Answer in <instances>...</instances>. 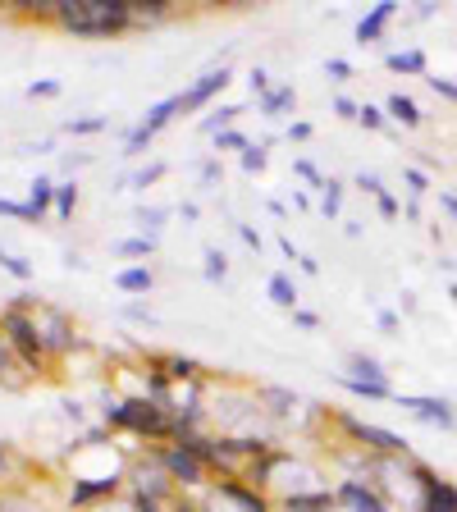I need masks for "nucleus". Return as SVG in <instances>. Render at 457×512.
I'll return each mask as SVG.
<instances>
[{
    "mask_svg": "<svg viewBox=\"0 0 457 512\" xmlns=\"http://www.w3.org/2000/svg\"><path fill=\"white\" fill-rule=\"evenodd\" d=\"M60 23L74 37H119L133 28L128 0H60Z\"/></svg>",
    "mask_w": 457,
    "mask_h": 512,
    "instance_id": "obj_1",
    "label": "nucleus"
},
{
    "mask_svg": "<svg viewBox=\"0 0 457 512\" xmlns=\"http://www.w3.org/2000/svg\"><path fill=\"white\" fill-rule=\"evenodd\" d=\"M366 480H371L380 499L394 512H421V471H416V458H371L366 467Z\"/></svg>",
    "mask_w": 457,
    "mask_h": 512,
    "instance_id": "obj_2",
    "label": "nucleus"
},
{
    "mask_svg": "<svg viewBox=\"0 0 457 512\" xmlns=\"http://www.w3.org/2000/svg\"><path fill=\"white\" fill-rule=\"evenodd\" d=\"M0 334H5V343L14 348V357L23 362V371L28 375H42L46 371V348H42V334H37V320H32V298L14 302V307L0 311Z\"/></svg>",
    "mask_w": 457,
    "mask_h": 512,
    "instance_id": "obj_3",
    "label": "nucleus"
},
{
    "mask_svg": "<svg viewBox=\"0 0 457 512\" xmlns=\"http://www.w3.org/2000/svg\"><path fill=\"white\" fill-rule=\"evenodd\" d=\"M106 426L128 430L142 439H174L170 435V412L156 407L151 398H110L106 403Z\"/></svg>",
    "mask_w": 457,
    "mask_h": 512,
    "instance_id": "obj_4",
    "label": "nucleus"
},
{
    "mask_svg": "<svg viewBox=\"0 0 457 512\" xmlns=\"http://www.w3.org/2000/svg\"><path fill=\"white\" fill-rule=\"evenodd\" d=\"M202 512H275V499L243 480H220V485H206Z\"/></svg>",
    "mask_w": 457,
    "mask_h": 512,
    "instance_id": "obj_5",
    "label": "nucleus"
},
{
    "mask_svg": "<svg viewBox=\"0 0 457 512\" xmlns=\"http://www.w3.org/2000/svg\"><path fill=\"white\" fill-rule=\"evenodd\" d=\"M334 421L343 426V435H348L352 444L366 448V453H375V458H407V439L394 435V430L371 426V421H357L352 412H339Z\"/></svg>",
    "mask_w": 457,
    "mask_h": 512,
    "instance_id": "obj_6",
    "label": "nucleus"
},
{
    "mask_svg": "<svg viewBox=\"0 0 457 512\" xmlns=\"http://www.w3.org/2000/svg\"><path fill=\"white\" fill-rule=\"evenodd\" d=\"M32 320H37V334H42V348L46 357H64V352H74L78 343V325L64 316L60 307H46V302H32Z\"/></svg>",
    "mask_w": 457,
    "mask_h": 512,
    "instance_id": "obj_7",
    "label": "nucleus"
},
{
    "mask_svg": "<svg viewBox=\"0 0 457 512\" xmlns=\"http://www.w3.org/2000/svg\"><path fill=\"white\" fill-rule=\"evenodd\" d=\"M156 458H160V467L170 471V480L179 485V490H202L206 476H211V467H206V462L197 458L188 444H174V439L156 448Z\"/></svg>",
    "mask_w": 457,
    "mask_h": 512,
    "instance_id": "obj_8",
    "label": "nucleus"
},
{
    "mask_svg": "<svg viewBox=\"0 0 457 512\" xmlns=\"http://www.w3.org/2000/svg\"><path fill=\"white\" fill-rule=\"evenodd\" d=\"M179 110H183V92H174V96H165V101H156V106H151L147 115L138 119V128H133V133L124 138V156H142V151L151 147V138H156L160 128L170 124Z\"/></svg>",
    "mask_w": 457,
    "mask_h": 512,
    "instance_id": "obj_9",
    "label": "nucleus"
},
{
    "mask_svg": "<svg viewBox=\"0 0 457 512\" xmlns=\"http://www.w3.org/2000/svg\"><path fill=\"white\" fill-rule=\"evenodd\" d=\"M334 499H339L343 512H394L389 503L380 499V490H375L371 480H362V476H343L339 485H334Z\"/></svg>",
    "mask_w": 457,
    "mask_h": 512,
    "instance_id": "obj_10",
    "label": "nucleus"
},
{
    "mask_svg": "<svg viewBox=\"0 0 457 512\" xmlns=\"http://www.w3.org/2000/svg\"><path fill=\"white\" fill-rule=\"evenodd\" d=\"M398 407L416 416V421H426V426H439V430H453L457 426V412L448 398H430V394H394Z\"/></svg>",
    "mask_w": 457,
    "mask_h": 512,
    "instance_id": "obj_11",
    "label": "nucleus"
},
{
    "mask_svg": "<svg viewBox=\"0 0 457 512\" xmlns=\"http://www.w3.org/2000/svg\"><path fill=\"white\" fill-rule=\"evenodd\" d=\"M416 471H421V485H426V494H421V512H457V485L453 480H444L435 467H426V462H416Z\"/></svg>",
    "mask_w": 457,
    "mask_h": 512,
    "instance_id": "obj_12",
    "label": "nucleus"
},
{
    "mask_svg": "<svg viewBox=\"0 0 457 512\" xmlns=\"http://www.w3.org/2000/svg\"><path fill=\"white\" fill-rule=\"evenodd\" d=\"M124 480H128L124 471H115V476H74V485H69V508H87V503H96V499H115Z\"/></svg>",
    "mask_w": 457,
    "mask_h": 512,
    "instance_id": "obj_13",
    "label": "nucleus"
},
{
    "mask_svg": "<svg viewBox=\"0 0 457 512\" xmlns=\"http://www.w3.org/2000/svg\"><path fill=\"white\" fill-rule=\"evenodd\" d=\"M229 83H234V78H229V69H224V64H220V69H206L202 78H192V87L183 92V115L202 110L206 101H211V96H220Z\"/></svg>",
    "mask_w": 457,
    "mask_h": 512,
    "instance_id": "obj_14",
    "label": "nucleus"
},
{
    "mask_svg": "<svg viewBox=\"0 0 457 512\" xmlns=\"http://www.w3.org/2000/svg\"><path fill=\"white\" fill-rule=\"evenodd\" d=\"M394 14H398V0H380V5H375L371 14H366L362 23H357V42H380L384 37V28H389V23H394Z\"/></svg>",
    "mask_w": 457,
    "mask_h": 512,
    "instance_id": "obj_15",
    "label": "nucleus"
},
{
    "mask_svg": "<svg viewBox=\"0 0 457 512\" xmlns=\"http://www.w3.org/2000/svg\"><path fill=\"white\" fill-rule=\"evenodd\" d=\"M151 366L165 371L174 384H202V366L192 362V357H179V352H170V357H151Z\"/></svg>",
    "mask_w": 457,
    "mask_h": 512,
    "instance_id": "obj_16",
    "label": "nucleus"
},
{
    "mask_svg": "<svg viewBox=\"0 0 457 512\" xmlns=\"http://www.w3.org/2000/svg\"><path fill=\"white\" fill-rule=\"evenodd\" d=\"M174 5L170 0H128V19H133V28H151V23L170 19Z\"/></svg>",
    "mask_w": 457,
    "mask_h": 512,
    "instance_id": "obj_17",
    "label": "nucleus"
},
{
    "mask_svg": "<svg viewBox=\"0 0 457 512\" xmlns=\"http://www.w3.org/2000/svg\"><path fill=\"white\" fill-rule=\"evenodd\" d=\"M279 512H339V499L334 490H316V494H298V499H284L275 503Z\"/></svg>",
    "mask_w": 457,
    "mask_h": 512,
    "instance_id": "obj_18",
    "label": "nucleus"
},
{
    "mask_svg": "<svg viewBox=\"0 0 457 512\" xmlns=\"http://www.w3.org/2000/svg\"><path fill=\"white\" fill-rule=\"evenodd\" d=\"M151 284H156V270L151 266H128V270H115V288L119 293H151Z\"/></svg>",
    "mask_w": 457,
    "mask_h": 512,
    "instance_id": "obj_19",
    "label": "nucleus"
},
{
    "mask_svg": "<svg viewBox=\"0 0 457 512\" xmlns=\"http://www.w3.org/2000/svg\"><path fill=\"white\" fill-rule=\"evenodd\" d=\"M348 371L357 375V380L389 384V371H384V362H380V357H371V352H352V357H348Z\"/></svg>",
    "mask_w": 457,
    "mask_h": 512,
    "instance_id": "obj_20",
    "label": "nucleus"
},
{
    "mask_svg": "<svg viewBox=\"0 0 457 512\" xmlns=\"http://www.w3.org/2000/svg\"><path fill=\"white\" fill-rule=\"evenodd\" d=\"M266 293H270V302H275V307H284V311H298V284H293V279H288L284 270H275V275H270Z\"/></svg>",
    "mask_w": 457,
    "mask_h": 512,
    "instance_id": "obj_21",
    "label": "nucleus"
},
{
    "mask_svg": "<svg viewBox=\"0 0 457 512\" xmlns=\"http://www.w3.org/2000/svg\"><path fill=\"white\" fill-rule=\"evenodd\" d=\"M293 101H298V87H293V83H279V87H270V96H261V115L279 119L284 110H293Z\"/></svg>",
    "mask_w": 457,
    "mask_h": 512,
    "instance_id": "obj_22",
    "label": "nucleus"
},
{
    "mask_svg": "<svg viewBox=\"0 0 457 512\" xmlns=\"http://www.w3.org/2000/svg\"><path fill=\"white\" fill-rule=\"evenodd\" d=\"M384 115L398 119L403 128H416V124H421V110H416V101H412V96H403V92H394L389 101H384Z\"/></svg>",
    "mask_w": 457,
    "mask_h": 512,
    "instance_id": "obj_23",
    "label": "nucleus"
},
{
    "mask_svg": "<svg viewBox=\"0 0 457 512\" xmlns=\"http://www.w3.org/2000/svg\"><path fill=\"white\" fill-rule=\"evenodd\" d=\"M28 206L37 211V220H42L46 211H55V183L46 179V174H37V179H32V188H28Z\"/></svg>",
    "mask_w": 457,
    "mask_h": 512,
    "instance_id": "obj_24",
    "label": "nucleus"
},
{
    "mask_svg": "<svg viewBox=\"0 0 457 512\" xmlns=\"http://www.w3.org/2000/svg\"><path fill=\"white\" fill-rule=\"evenodd\" d=\"M339 384L348 389V394H357V398H375V403L394 398V384H371V380H357V375H339Z\"/></svg>",
    "mask_w": 457,
    "mask_h": 512,
    "instance_id": "obj_25",
    "label": "nucleus"
},
{
    "mask_svg": "<svg viewBox=\"0 0 457 512\" xmlns=\"http://www.w3.org/2000/svg\"><path fill=\"white\" fill-rule=\"evenodd\" d=\"M384 64L394 69V74H426V51H389L384 55Z\"/></svg>",
    "mask_w": 457,
    "mask_h": 512,
    "instance_id": "obj_26",
    "label": "nucleus"
},
{
    "mask_svg": "<svg viewBox=\"0 0 457 512\" xmlns=\"http://www.w3.org/2000/svg\"><path fill=\"white\" fill-rule=\"evenodd\" d=\"M133 220H138V229L147 238H160L165 220H170V206H138V211H133Z\"/></svg>",
    "mask_w": 457,
    "mask_h": 512,
    "instance_id": "obj_27",
    "label": "nucleus"
},
{
    "mask_svg": "<svg viewBox=\"0 0 457 512\" xmlns=\"http://www.w3.org/2000/svg\"><path fill=\"white\" fill-rule=\"evenodd\" d=\"M14 371H23V362L14 357V348L5 343V334H0V384H10V389H23L28 380H19Z\"/></svg>",
    "mask_w": 457,
    "mask_h": 512,
    "instance_id": "obj_28",
    "label": "nucleus"
},
{
    "mask_svg": "<svg viewBox=\"0 0 457 512\" xmlns=\"http://www.w3.org/2000/svg\"><path fill=\"white\" fill-rule=\"evenodd\" d=\"M78 211V183H55V220H74Z\"/></svg>",
    "mask_w": 457,
    "mask_h": 512,
    "instance_id": "obj_29",
    "label": "nucleus"
},
{
    "mask_svg": "<svg viewBox=\"0 0 457 512\" xmlns=\"http://www.w3.org/2000/svg\"><path fill=\"white\" fill-rule=\"evenodd\" d=\"M243 115V106H220V110H211V115L202 119V133H211V138H220L224 128H234V119Z\"/></svg>",
    "mask_w": 457,
    "mask_h": 512,
    "instance_id": "obj_30",
    "label": "nucleus"
},
{
    "mask_svg": "<svg viewBox=\"0 0 457 512\" xmlns=\"http://www.w3.org/2000/svg\"><path fill=\"white\" fill-rule=\"evenodd\" d=\"M339 206H343V183L339 179H325V183H320V215H325V220H334V215H339Z\"/></svg>",
    "mask_w": 457,
    "mask_h": 512,
    "instance_id": "obj_31",
    "label": "nucleus"
},
{
    "mask_svg": "<svg viewBox=\"0 0 457 512\" xmlns=\"http://www.w3.org/2000/svg\"><path fill=\"white\" fill-rule=\"evenodd\" d=\"M110 128V115H87V119H69L64 133H74V138H92V133H106Z\"/></svg>",
    "mask_w": 457,
    "mask_h": 512,
    "instance_id": "obj_32",
    "label": "nucleus"
},
{
    "mask_svg": "<svg viewBox=\"0 0 457 512\" xmlns=\"http://www.w3.org/2000/svg\"><path fill=\"white\" fill-rule=\"evenodd\" d=\"M206 266H202V275L211 279V284H224V275H229V256L220 252V247H206V256H202Z\"/></svg>",
    "mask_w": 457,
    "mask_h": 512,
    "instance_id": "obj_33",
    "label": "nucleus"
},
{
    "mask_svg": "<svg viewBox=\"0 0 457 512\" xmlns=\"http://www.w3.org/2000/svg\"><path fill=\"white\" fill-rule=\"evenodd\" d=\"M156 243H160V238H147V234L124 238V243H115V256H151V252H156Z\"/></svg>",
    "mask_w": 457,
    "mask_h": 512,
    "instance_id": "obj_34",
    "label": "nucleus"
},
{
    "mask_svg": "<svg viewBox=\"0 0 457 512\" xmlns=\"http://www.w3.org/2000/svg\"><path fill=\"white\" fill-rule=\"evenodd\" d=\"M357 124H362V128H371V133H380V128L389 124V115H384L380 106H371V101H362V115H357Z\"/></svg>",
    "mask_w": 457,
    "mask_h": 512,
    "instance_id": "obj_35",
    "label": "nucleus"
},
{
    "mask_svg": "<svg viewBox=\"0 0 457 512\" xmlns=\"http://www.w3.org/2000/svg\"><path fill=\"white\" fill-rule=\"evenodd\" d=\"M238 160H243V170H247V174H256V170H266V160H270V156H266V147H261V142H252V147H247Z\"/></svg>",
    "mask_w": 457,
    "mask_h": 512,
    "instance_id": "obj_36",
    "label": "nucleus"
},
{
    "mask_svg": "<svg viewBox=\"0 0 457 512\" xmlns=\"http://www.w3.org/2000/svg\"><path fill=\"white\" fill-rule=\"evenodd\" d=\"M247 147H252V142H247L238 128H224L220 138H215V151H247Z\"/></svg>",
    "mask_w": 457,
    "mask_h": 512,
    "instance_id": "obj_37",
    "label": "nucleus"
},
{
    "mask_svg": "<svg viewBox=\"0 0 457 512\" xmlns=\"http://www.w3.org/2000/svg\"><path fill=\"white\" fill-rule=\"evenodd\" d=\"M160 179H165V165L151 160V165H142V170L133 174V188H151V183H160Z\"/></svg>",
    "mask_w": 457,
    "mask_h": 512,
    "instance_id": "obj_38",
    "label": "nucleus"
},
{
    "mask_svg": "<svg viewBox=\"0 0 457 512\" xmlns=\"http://www.w3.org/2000/svg\"><path fill=\"white\" fill-rule=\"evenodd\" d=\"M0 215H14V220L37 224V211H32L28 202H10V197H0Z\"/></svg>",
    "mask_w": 457,
    "mask_h": 512,
    "instance_id": "obj_39",
    "label": "nucleus"
},
{
    "mask_svg": "<svg viewBox=\"0 0 457 512\" xmlns=\"http://www.w3.org/2000/svg\"><path fill=\"white\" fill-rule=\"evenodd\" d=\"M28 96L32 101H51V96H60V83L55 78H37V83H28Z\"/></svg>",
    "mask_w": 457,
    "mask_h": 512,
    "instance_id": "obj_40",
    "label": "nucleus"
},
{
    "mask_svg": "<svg viewBox=\"0 0 457 512\" xmlns=\"http://www.w3.org/2000/svg\"><path fill=\"white\" fill-rule=\"evenodd\" d=\"M0 512H42L32 499H23V494H0Z\"/></svg>",
    "mask_w": 457,
    "mask_h": 512,
    "instance_id": "obj_41",
    "label": "nucleus"
},
{
    "mask_svg": "<svg viewBox=\"0 0 457 512\" xmlns=\"http://www.w3.org/2000/svg\"><path fill=\"white\" fill-rule=\"evenodd\" d=\"M5 275H14V279H32V261H23V256H5Z\"/></svg>",
    "mask_w": 457,
    "mask_h": 512,
    "instance_id": "obj_42",
    "label": "nucleus"
},
{
    "mask_svg": "<svg viewBox=\"0 0 457 512\" xmlns=\"http://www.w3.org/2000/svg\"><path fill=\"white\" fill-rule=\"evenodd\" d=\"M325 74H330L334 83H348V78H352V64H348V60H339V55H334V60H325Z\"/></svg>",
    "mask_w": 457,
    "mask_h": 512,
    "instance_id": "obj_43",
    "label": "nucleus"
},
{
    "mask_svg": "<svg viewBox=\"0 0 457 512\" xmlns=\"http://www.w3.org/2000/svg\"><path fill=\"white\" fill-rule=\"evenodd\" d=\"M334 115H339V119H357V115H362V106H357L352 96H334Z\"/></svg>",
    "mask_w": 457,
    "mask_h": 512,
    "instance_id": "obj_44",
    "label": "nucleus"
},
{
    "mask_svg": "<svg viewBox=\"0 0 457 512\" xmlns=\"http://www.w3.org/2000/svg\"><path fill=\"white\" fill-rule=\"evenodd\" d=\"M357 188H362V192H371V197H380V192H384V183H380V174H375V170H362V174H357Z\"/></svg>",
    "mask_w": 457,
    "mask_h": 512,
    "instance_id": "obj_45",
    "label": "nucleus"
},
{
    "mask_svg": "<svg viewBox=\"0 0 457 512\" xmlns=\"http://www.w3.org/2000/svg\"><path fill=\"white\" fill-rule=\"evenodd\" d=\"M247 83H252V96H270V74H266V69H252V74H247Z\"/></svg>",
    "mask_w": 457,
    "mask_h": 512,
    "instance_id": "obj_46",
    "label": "nucleus"
},
{
    "mask_svg": "<svg viewBox=\"0 0 457 512\" xmlns=\"http://www.w3.org/2000/svg\"><path fill=\"white\" fill-rule=\"evenodd\" d=\"M426 83L435 87V92L444 96V101H453V106H457V83H453V78H426Z\"/></svg>",
    "mask_w": 457,
    "mask_h": 512,
    "instance_id": "obj_47",
    "label": "nucleus"
},
{
    "mask_svg": "<svg viewBox=\"0 0 457 512\" xmlns=\"http://www.w3.org/2000/svg\"><path fill=\"white\" fill-rule=\"evenodd\" d=\"M375 206H380L384 220H398V215H403V206H398L394 197H389V192H380V197H375Z\"/></svg>",
    "mask_w": 457,
    "mask_h": 512,
    "instance_id": "obj_48",
    "label": "nucleus"
},
{
    "mask_svg": "<svg viewBox=\"0 0 457 512\" xmlns=\"http://www.w3.org/2000/svg\"><path fill=\"white\" fill-rule=\"evenodd\" d=\"M293 325H298V330H320V316H316V311H293Z\"/></svg>",
    "mask_w": 457,
    "mask_h": 512,
    "instance_id": "obj_49",
    "label": "nucleus"
},
{
    "mask_svg": "<svg viewBox=\"0 0 457 512\" xmlns=\"http://www.w3.org/2000/svg\"><path fill=\"white\" fill-rule=\"evenodd\" d=\"M407 183H412V202L421 197V192L430 188V179H426V170H407Z\"/></svg>",
    "mask_w": 457,
    "mask_h": 512,
    "instance_id": "obj_50",
    "label": "nucleus"
},
{
    "mask_svg": "<svg viewBox=\"0 0 457 512\" xmlns=\"http://www.w3.org/2000/svg\"><path fill=\"white\" fill-rule=\"evenodd\" d=\"M293 170H298L302 179H311V183H316V188H320V183H325V179H320V170H316V165H311V160H298Z\"/></svg>",
    "mask_w": 457,
    "mask_h": 512,
    "instance_id": "obj_51",
    "label": "nucleus"
},
{
    "mask_svg": "<svg viewBox=\"0 0 457 512\" xmlns=\"http://www.w3.org/2000/svg\"><path fill=\"white\" fill-rule=\"evenodd\" d=\"M288 138H293V142H307V138H311V124H307V119H298V124H288Z\"/></svg>",
    "mask_w": 457,
    "mask_h": 512,
    "instance_id": "obj_52",
    "label": "nucleus"
},
{
    "mask_svg": "<svg viewBox=\"0 0 457 512\" xmlns=\"http://www.w3.org/2000/svg\"><path fill=\"white\" fill-rule=\"evenodd\" d=\"M124 316H128V320H147V325H151V320H156L147 307H138V302H128V307H124Z\"/></svg>",
    "mask_w": 457,
    "mask_h": 512,
    "instance_id": "obj_53",
    "label": "nucleus"
},
{
    "mask_svg": "<svg viewBox=\"0 0 457 512\" xmlns=\"http://www.w3.org/2000/svg\"><path fill=\"white\" fill-rule=\"evenodd\" d=\"M238 238H243L247 247H261V234H256L252 224H238Z\"/></svg>",
    "mask_w": 457,
    "mask_h": 512,
    "instance_id": "obj_54",
    "label": "nucleus"
},
{
    "mask_svg": "<svg viewBox=\"0 0 457 512\" xmlns=\"http://www.w3.org/2000/svg\"><path fill=\"white\" fill-rule=\"evenodd\" d=\"M215 179H220V160H206V165H202V183H215Z\"/></svg>",
    "mask_w": 457,
    "mask_h": 512,
    "instance_id": "obj_55",
    "label": "nucleus"
},
{
    "mask_svg": "<svg viewBox=\"0 0 457 512\" xmlns=\"http://www.w3.org/2000/svg\"><path fill=\"white\" fill-rule=\"evenodd\" d=\"M375 320H380V330H389V334L398 330V316H394V311H380V316H375Z\"/></svg>",
    "mask_w": 457,
    "mask_h": 512,
    "instance_id": "obj_56",
    "label": "nucleus"
},
{
    "mask_svg": "<svg viewBox=\"0 0 457 512\" xmlns=\"http://www.w3.org/2000/svg\"><path fill=\"white\" fill-rule=\"evenodd\" d=\"M10 448H5V444H0V480H10Z\"/></svg>",
    "mask_w": 457,
    "mask_h": 512,
    "instance_id": "obj_57",
    "label": "nucleus"
},
{
    "mask_svg": "<svg viewBox=\"0 0 457 512\" xmlns=\"http://www.w3.org/2000/svg\"><path fill=\"white\" fill-rule=\"evenodd\" d=\"M64 266H69V270H87V261L78 252H69V256H64Z\"/></svg>",
    "mask_w": 457,
    "mask_h": 512,
    "instance_id": "obj_58",
    "label": "nucleus"
},
{
    "mask_svg": "<svg viewBox=\"0 0 457 512\" xmlns=\"http://www.w3.org/2000/svg\"><path fill=\"white\" fill-rule=\"evenodd\" d=\"M448 298H453V302H457V284H453V288H448Z\"/></svg>",
    "mask_w": 457,
    "mask_h": 512,
    "instance_id": "obj_59",
    "label": "nucleus"
},
{
    "mask_svg": "<svg viewBox=\"0 0 457 512\" xmlns=\"http://www.w3.org/2000/svg\"><path fill=\"white\" fill-rule=\"evenodd\" d=\"M5 256H10V252H5V247H0V266H5Z\"/></svg>",
    "mask_w": 457,
    "mask_h": 512,
    "instance_id": "obj_60",
    "label": "nucleus"
}]
</instances>
